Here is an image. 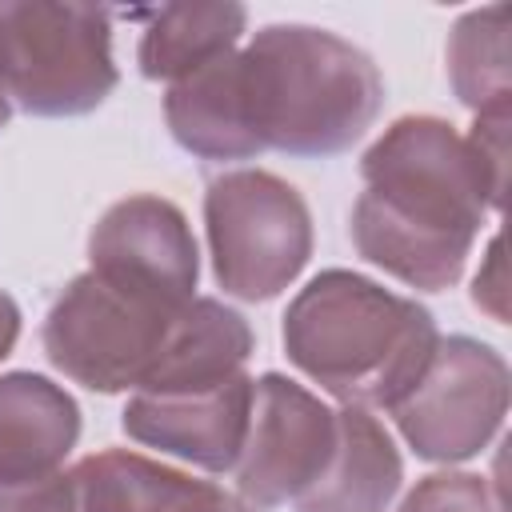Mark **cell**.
Listing matches in <instances>:
<instances>
[{"label":"cell","instance_id":"obj_1","mask_svg":"<svg viewBox=\"0 0 512 512\" xmlns=\"http://www.w3.org/2000/svg\"><path fill=\"white\" fill-rule=\"evenodd\" d=\"M384 108V76L352 40L316 24H268L224 60L168 84L172 140L208 164L340 156Z\"/></svg>","mask_w":512,"mask_h":512},{"label":"cell","instance_id":"obj_2","mask_svg":"<svg viewBox=\"0 0 512 512\" xmlns=\"http://www.w3.org/2000/svg\"><path fill=\"white\" fill-rule=\"evenodd\" d=\"M352 204L356 252L420 292L464 276L472 244L504 200V180L440 116H400L360 160Z\"/></svg>","mask_w":512,"mask_h":512},{"label":"cell","instance_id":"obj_3","mask_svg":"<svg viewBox=\"0 0 512 512\" xmlns=\"http://www.w3.org/2000/svg\"><path fill=\"white\" fill-rule=\"evenodd\" d=\"M280 336L288 360L348 408H392L440 344L424 304L348 268L312 276L292 296Z\"/></svg>","mask_w":512,"mask_h":512},{"label":"cell","instance_id":"obj_4","mask_svg":"<svg viewBox=\"0 0 512 512\" xmlns=\"http://www.w3.org/2000/svg\"><path fill=\"white\" fill-rule=\"evenodd\" d=\"M120 84L112 12L96 4H0V88L44 120L84 116Z\"/></svg>","mask_w":512,"mask_h":512},{"label":"cell","instance_id":"obj_5","mask_svg":"<svg viewBox=\"0 0 512 512\" xmlns=\"http://www.w3.org/2000/svg\"><path fill=\"white\" fill-rule=\"evenodd\" d=\"M188 304H172L88 268L52 300L40 328L44 356L56 372L92 392H136L160 364Z\"/></svg>","mask_w":512,"mask_h":512},{"label":"cell","instance_id":"obj_6","mask_svg":"<svg viewBox=\"0 0 512 512\" xmlns=\"http://www.w3.org/2000/svg\"><path fill=\"white\" fill-rule=\"evenodd\" d=\"M204 228L216 284L236 300L280 296L312 256L304 196L264 168H236L208 184Z\"/></svg>","mask_w":512,"mask_h":512},{"label":"cell","instance_id":"obj_7","mask_svg":"<svg viewBox=\"0 0 512 512\" xmlns=\"http://www.w3.org/2000/svg\"><path fill=\"white\" fill-rule=\"evenodd\" d=\"M404 444L432 464H464L480 456L508 412V364L472 336L436 344L420 380L388 408Z\"/></svg>","mask_w":512,"mask_h":512},{"label":"cell","instance_id":"obj_8","mask_svg":"<svg viewBox=\"0 0 512 512\" xmlns=\"http://www.w3.org/2000/svg\"><path fill=\"white\" fill-rule=\"evenodd\" d=\"M340 440V416L304 384L264 372L252 384V412L240 460L232 468L236 496L256 512L296 504L328 468Z\"/></svg>","mask_w":512,"mask_h":512},{"label":"cell","instance_id":"obj_9","mask_svg":"<svg viewBox=\"0 0 512 512\" xmlns=\"http://www.w3.org/2000/svg\"><path fill=\"white\" fill-rule=\"evenodd\" d=\"M88 268L172 304H188L200 280V248L172 200L136 192L96 220L88 236Z\"/></svg>","mask_w":512,"mask_h":512},{"label":"cell","instance_id":"obj_10","mask_svg":"<svg viewBox=\"0 0 512 512\" xmlns=\"http://www.w3.org/2000/svg\"><path fill=\"white\" fill-rule=\"evenodd\" d=\"M252 384L248 372H236L216 384L132 392L120 424L144 448L168 452L204 472H232L248 432Z\"/></svg>","mask_w":512,"mask_h":512},{"label":"cell","instance_id":"obj_11","mask_svg":"<svg viewBox=\"0 0 512 512\" xmlns=\"http://www.w3.org/2000/svg\"><path fill=\"white\" fill-rule=\"evenodd\" d=\"M72 476L84 512H232L236 504L220 484L124 448L84 456Z\"/></svg>","mask_w":512,"mask_h":512},{"label":"cell","instance_id":"obj_12","mask_svg":"<svg viewBox=\"0 0 512 512\" xmlns=\"http://www.w3.org/2000/svg\"><path fill=\"white\" fill-rule=\"evenodd\" d=\"M80 440L76 400L40 372L0 376V476H48L60 472Z\"/></svg>","mask_w":512,"mask_h":512},{"label":"cell","instance_id":"obj_13","mask_svg":"<svg viewBox=\"0 0 512 512\" xmlns=\"http://www.w3.org/2000/svg\"><path fill=\"white\" fill-rule=\"evenodd\" d=\"M340 440L324 476L292 504L296 512H384L404 480L396 440L368 408H336Z\"/></svg>","mask_w":512,"mask_h":512},{"label":"cell","instance_id":"obj_14","mask_svg":"<svg viewBox=\"0 0 512 512\" xmlns=\"http://www.w3.org/2000/svg\"><path fill=\"white\" fill-rule=\"evenodd\" d=\"M248 28V12L240 4H164L148 12L140 32V72L148 80L176 84L228 52H236Z\"/></svg>","mask_w":512,"mask_h":512},{"label":"cell","instance_id":"obj_15","mask_svg":"<svg viewBox=\"0 0 512 512\" xmlns=\"http://www.w3.org/2000/svg\"><path fill=\"white\" fill-rule=\"evenodd\" d=\"M508 4L464 12L448 32V80L464 108L476 116L508 112L512 64H508Z\"/></svg>","mask_w":512,"mask_h":512},{"label":"cell","instance_id":"obj_16","mask_svg":"<svg viewBox=\"0 0 512 512\" xmlns=\"http://www.w3.org/2000/svg\"><path fill=\"white\" fill-rule=\"evenodd\" d=\"M400 512H504V500L476 472H432L416 480Z\"/></svg>","mask_w":512,"mask_h":512},{"label":"cell","instance_id":"obj_17","mask_svg":"<svg viewBox=\"0 0 512 512\" xmlns=\"http://www.w3.org/2000/svg\"><path fill=\"white\" fill-rule=\"evenodd\" d=\"M0 512H84V508H80L76 476L48 472V476H24V480L0 476Z\"/></svg>","mask_w":512,"mask_h":512},{"label":"cell","instance_id":"obj_18","mask_svg":"<svg viewBox=\"0 0 512 512\" xmlns=\"http://www.w3.org/2000/svg\"><path fill=\"white\" fill-rule=\"evenodd\" d=\"M508 288H504V252H500V236H492L488 252H484V264L480 272L472 276V304L484 308L496 324L508 320V304H504Z\"/></svg>","mask_w":512,"mask_h":512},{"label":"cell","instance_id":"obj_19","mask_svg":"<svg viewBox=\"0 0 512 512\" xmlns=\"http://www.w3.org/2000/svg\"><path fill=\"white\" fill-rule=\"evenodd\" d=\"M16 340H20V308H16V300L0 288V360L16 348Z\"/></svg>","mask_w":512,"mask_h":512},{"label":"cell","instance_id":"obj_20","mask_svg":"<svg viewBox=\"0 0 512 512\" xmlns=\"http://www.w3.org/2000/svg\"><path fill=\"white\" fill-rule=\"evenodd\" d=\"M8 120H12V104H8V96H4V88H0V132L8 128Z\"/></svg>","mask_w":512,"mask_h":512},{"label":"cell","instance_id":"obj_21","mask_svg":"<svg viewBox=\"0 0 512 512\" xmlns=\"http://www.w3.org/2000/svg\"><path fill=\"white\" fill-rule=\"evenodd\" d=\"M232 512H256V508H252V504H244V500L236 496V504H232Z\"/></svg>","mask_w":512,"mask_h":512}]
</instances>
